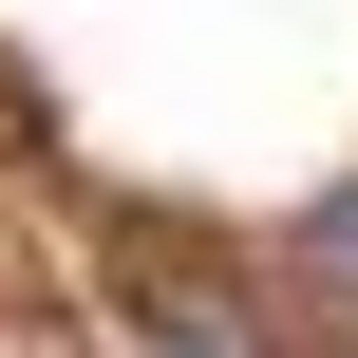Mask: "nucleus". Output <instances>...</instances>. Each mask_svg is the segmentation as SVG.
<instances>
[{"instance_id": "obj_1", "label": "nucleus", "mask_w": 358, "mask_h": 358, "mask_svg": "<svg viewBox=\"0 0 358 358\" xmlns=\"http://www.w3.org/2000/svg\"><path fill=\"white\" fill-rule=\"evenodd\" d=\"M132 321H151L170 358H283L245 302H227V283H208V264H132Z\"/></svg>"}, {"instance_id": "obj_2", "label": "nucleus", "mask_w": 358, "mask_h": 358, "mask_svg": "<svg viewBox=\"0 0 358 358\" xmlns=\"http://www.w3.org/2000/svg\"><path fill=\"white\" fill-rule=\"evenodd\" d=\"M302 283H321V302H358V189H340V208H302Z\"/></svg>"}]
</instances>
